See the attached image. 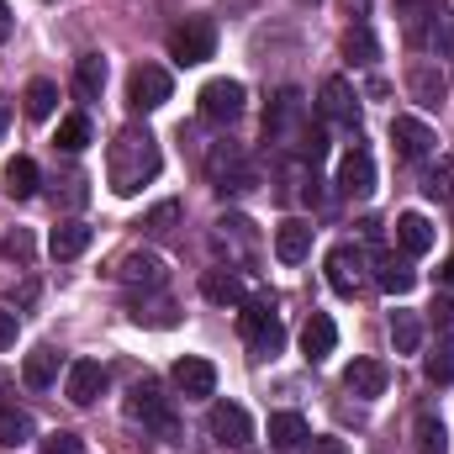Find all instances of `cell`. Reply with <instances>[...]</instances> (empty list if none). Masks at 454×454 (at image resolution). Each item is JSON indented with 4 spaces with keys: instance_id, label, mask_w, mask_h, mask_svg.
<instances>
[{
    "instance_id": "obj_1",
    "label": "cell",
    "mask_w": 454,
    "mask_h": 454,
    "mask_svg": "<svg viewBox=\"0 0 454 454\" xmlns=\"http://www.w3.org/2000/svg\"><path fill=\"white\" fill-rule=\"evenodd\" d=\"M159 169H164V153H159V137L148 127H121L112 137L106 180H112L116 196H137L148 180H159Z\"/></svg>"
},
{
    "instance_id": "obj_2",
    "label": "cell",
    "mask_w": 454,
    "mask_h": 454,
    "mask_svg": "<svg viewBox=\"0 0 454 454\" xmlns=\"http://www.w3.org/2000/svg\"><path fill=\"white\" fill-rule=\"evenodd\" d=\"M238 323H243V339H248V348H254L259 359H275V354L286 348V328H280V317H275L270 301H243Z\"/></svg>"
},
{
    "instance_id": "obj_3",
    "label": "cell",
    "mask_w": 454,
    "mask_h": 454,
    "mask_svg": "<svg viewBox=\"0 0 454 454\" xmlns=\"http://www.w3.org/2000/svg\"><path fill=\"white\" fill-rule=\"evenodd\" d=\"M207 175H212V185H217L223 196H243V191L254 185V164H248V153H243L238 143H217V148L207 153Z\"/></svg>"
},
{
    "instance_id": "obj_4",
    "label": "cell",
    "mask_w": 454,
    "mask_h": 454,
    "mask_svg": "<svg viewBox=\"0 0 454 454\" xmlns=\"http://www.w3.org/2000/svg\"><path fill=\"white\" fill-rule=\"evenodd\" d=\"M127 418L143 423V428H153L159 439H175V407H169V396H164L153 380L132 386V396H127Z\"/></svg>"
},
{
    "instance_id": "obj_5",
    "label": "cell",
    "mask_w": 454,
    "mask_h": 454,
    "mask_svg": "<svg viewBox=\"0 0 454 454\" xmlns=\"http://www.w3.org/2000/svg\"><path fill=\"white\" fill-rule=\"evenodd\" d=\"M212 53H217V27H212L207 16H191L185 27L169 32V59H175V64L191 69V64H207Z\"/></svg>"
},
{
    "instance_id": "obj_6",
    "label": "cell",
    "mask_w": 454,
    "mask_h": 454,
    "mask_svg": "<svg viewBox=\"0 0 454 454\" xmlns=\"http://www.w3.org/2000/svg\"><path fill=\"white\" fill-rule=\"evenodd\" d=\"M364 270H370V254L359 248V243H339V248H328V286L339 291V296H359L364 291Z\"/></svg>"
},
{
    "instance_id": "obj_7",
    "label": "cell",
    "mask_w": 454,
    "mask_h": 454,
    "mask_svg": "<svg viewBox=\"0 0 454 454\" xmlns=\"http://www.w3.org/2000/svg\"><path fill=\"white\" fill-rule=\"evenodd\" d=\"M212 243H217V254H227V270H232V264L248 270V264L259 259V232H254L248 217H223L217 232H212Z\"/></svg>"
},
{
    "instance_id": "obj_8",
    "label": "cell",
    "mask_w": 454,
    "mask_h": 454,
    "mask_svg": "<svg viewBox=\"0 0 454 454\" xmlns=\"http://www.w3.org/2000/svg\"><path fill=\"white\" fill-rule=\"evenodd\" d=\"M301 127H307V101H301V90H280L275 101H270V112H264V137L270 143H296L301 137Z\"/></svg>"
},
{
    "instance_id": "obj_9",
    "label": "cell",
    "mask_w": 454,
    "mask_h": 454,
    "mask_svg": "<svg viewBox=\"0 0 454 454\" xmlns=\"http://www.w3.org/2000/svg\"><path fill=\"white\" fill-rule=\"evenodd\" d=\"M169 74L159 69V64H137L132 74H127V106L132 112H159L164 101H169Z\"/></svg>"
},
{
    "instance_id": "obj_10",
    "label": "cell",
    "mask_w": 454,
    "mask_h": 454,
    "mask_svg": "<svg viewBox=\"0 0 454 454\" xmlns=\"http://www.w3.org/2000/svg\"><path fill=\"white\" fill-rule=\"evenodd\" d=\"M169 380H175V391H180L185 402H207V396H217V370H212L207 359H196V354L175 359Z\"/></svg>"
},
{
    "instance_id": "obj_11",
    "label": "cell",
    "mask_w": 454,
    "mask_h": 454,
    "mask_svg": "<svg viewBox=\"0 0 454 454\" xmlns=\"http://www.w3.org/2000/svg\"><path fill=\"white\" fill-rule=\"evenodd\" d=\"M196 101H201V116H207V121H238L248 90H243L238 80H212V85H201Z\"/></svg>"
},
{
    "instance_id": "obj_12",
    "label": "cell",
    "mask_w": 454,
    "mask_h": 454,
    "mask_svg": "<svg viewBox=\"0 0 454 454\" xmlns=\"http://www.w3.org/2000/svg\"><path fill=\"white\" fill-rule=\"evenodd\" d=\"M212 439L227 444V450H248L254 444V418L238 402H217L212 407Z\"/></svg>"
},
{
    "instance_id": "obj_13",
    "label": "cell",
    "mask_w": 454,
    "mask_h": 454,
    "mask_svg": "<svg viewBox=\"0 0 454 454\" xmlns=\"http://www.w3.org/2000/svg\"><path fill=\"white\" fill-rule=\"evenodd\" d=\"M106 380H112V375H106V364H101V359H74V364H69V375H64V391H69V402H74V407H90V402L106 391Z\"/></svg>"
},
{
    "instance_id": "obj_14",
    "label": "cell",
    "mask_w": 454,
    "mask_h": 454,
    "mask_svg": "<svg viewBox=\"0 0 454 454\" xmlns=\"http://www.w3.org/2000/svg\"><path fill=\"white\" fill-rule=\"evenodd\" d=\"M317 112L328 116V121H339V127H359V96H354V85H348L343 74H333V80H323Z\"/></svg>"
},
{
    "instance_id": "obj_15",
    "label": "cell",
    "mask_w": 454,
    "mask_h": 454,
    "mask_svg": "<svg viewBox=\"0 0 454 454\" xmlns=\"http://www.w3.org/2000/svg\"><path fill=\"white\" fill-rule=\"evenodd\" d=\"M391 143H396L402 159H428L434 143H439V132L428 121H418V116H391Z\"/></svg>"
},
{
    "instance_id": "obj_16",
    "label": "cell",
    "mask_w": 454,
    "mask_h": 454,
    "mask_svg": "<svg viewBox=\"0 0 454 454\" xmlns=\"http://www.w3.org/2000/svg\"><path fill=\"white\" fill-rule=\"evenodd\" d=\"M116 280L132 286V291H137V286H143V291H159V286L169 280V264H164L159 254H127V259L116 264Z\"/></svg>"
},
{
    "instance_id": "obj_17",
    "label": "cell",
    "mask_w": 454,
    "mask_h": 454,
    "mask_svg": "<svg viewBox=\"0 0 454 454\" xmlns=\"http://www.w3.org/2000/svg\"><path fill=\"white\" fill-rule=\"evenodd\" d=\"M339 191L343 196H370L375 191V159H370V148H348L339 164Z\"/></svg>"
},
{
    "instance_id": "obj_18",
    "label": "cell",
    "mask_w": 454,
    "mask_h": 454,
    "mask_svg": "<svg viewBox=\"0 0 454 454\" xmlns=\"http://www.w3.org/2000/svg\"><path fill=\"white\" fill-rule=\"evenodd\" d=\"M386 380H391V375H386V364H380V359H354V364L343 370V391H348V396H364V402H370V396H380V391H386Z\"/></svg>"
},
{
    "instance_id": "obj_19",
    "label": "cell",
    "mask_w": 454,
    "mask_h": 454,
    "mask_svg": "<svg viewBox=\"0 0 454 454\" xmlns=\"http://www.w3.org/2000/svg\"><path fill=\"white\" fill-rule=\"evenodd\" d=\"M333 348H339V328H333V317H328V312H312L307 328H301V354L317 364V359H328Z\"/></svg>"
},
{
    "instance_id": "obj_20",
    "label": "cell",
    "mask_w": 454,
    "mask_h": 454,
    "mask_svg": "<svg viewBox=\"0 0 454 454\" xmlns=\"http://www.w3.org/2000/svg\"><path fill=\"white\" fill-rule=\"evenodd\" d=\"M407 90H412V101H423L428 112H439V106H444V96H450V80H444L434 64H418V69L407 74Z\"/></svg>"
},
{
    "instance_id": "obj_21",
    "label": "cell",
    "mask_w": 454,
    "mask_h": 454,
    "mask_svg": "<svg viewBox=\"0 0 454 454\" xmlns=\"http://www.w3.org/2000/svg\"><path fill=\"white\" fill-rule=\"evenodd\" d=\"M59 364H64V359H59V348H53V343H37V348L27 354V364H21V375H27V386H32V391H48V386L59 380Z\"/></svg>"
},
{
    "instance_id": "obj_22",
    "label": "cell",
    "mask_w": 454,
    "mask_h": 454,
    "mask_svg": "<svg viewBox=\"0 0 454 454\" xmlns=\"http://www.w3.org/2000/svg\"><path fill=\"white\" fill-rule=\"evenodd\" d=\"M275 254H280V264H301L312 254V223H280L275 227Z\"/></svg>"
},
{
    "instance_id": "obj_23",
    "label": "cell",
    "mask_w": 454,
    "mask_h": 454,
    "mask_svg": "<svg viewBox=\"0 0 454 454\" xmlns=\"http://www.w3.org/2000/svg\"><path fill=\"white\" fill-rule=\"evenodd\" d=\"M396 243H402L412 259L428 254V248H434V223H428L423 212H402V217H396Z\"/></svg>"
},
{
    "instance_id": "obj_24",
    "label": "cell",
    "mask_w": 454,
    "mask_h": 454,
    "mask_svg": "<svg viewBox=\"0 0 454 454\" xmlns=\"http://www.w3.org/2000/svg\"><path fill=\"white\" fill-rule=\"evenodd\" d=\"M201 291H207V301H217V307H243L248 296H243V280L232 275V270H207L201 275Z\"/></svg>"
},
{
    "instance_id": "obj_25",
    "label": "cell",
    "mask_w": 454,
    "mask_h": 454,
    "mask_svg": "<svg viewBox=\"0 0 454 454\" xmlns=\"http://www.w3.org/2000/svg\"><path fill=\"white\" fill-rule=\"evenodd\" d=\"M85 248H90V227L85 223H59L53 238H48V254L53 259H80Z\"/></svg>"
},
{
    "instance_id": "obj_26",
    "label": "cell",
    "mask_w": 454,
    "mask_h": 454,
    "mask_svg": "<svg viewBox=\"0 0 454 454\" xmlns=\"http://www.w3.org/2000/svg\"><path fill=\"white\" fill-rule=\"evenodd\" d=\"M74 90H80L85 101H101V90H106V59H101V53L74 59Z\"/></svg>"
},
{
    "instance_id": "obj_27",
    "label": "cell",
    "mask_w": 454,
    "mask_h": 454,
    "mask_svg": "<svg viewBox=\"0 0 454 454\" xmlns=\"http://www.w3.org/2000/svg\"><path fill=\"white\" fill-rule=\"evenodd\" d=\"M32 439H37L32 412H21V407H0V444H5V450H21V444H32Z\"/></svg>"
},
{
    "instance_id": "obj_28",
    "label": "cell",
    "mask_w": 454,
    "mask_h": 454,
    "mask_svg": "<svg viewBox=\"0 0 454 454\" xmlns=\"http://www.w3.org/2000/svg\"><path fill=\"white\" fill-rule=\"evenodd\" d=\"M5 196H16V201H32V196H37V164H32L27 153H16V159L5 164Z\"/></svg>"
},
{
    "instance_id": "obj_29",
    "label": "cell",
    "mask_w": 454,
    "mask_h": 454,
    "mask_svg": "<svg viewBox=\"0 0 454 454\" xmlns=\"http://www.w3.org/2000/svg\"><path fill=\"white\" fill-rule=\"evenodd\" d=\"M375 280H380V291H386V296H407V291L418 286V270H412L407 259L386 254V259H380V275H375Z\"/></svg>"
},
{
    "instance_id": "obj_30",
    "label": "cell",
    "mask_w": 454,
    "mask_h": 454,
    "mask_svg": "<svg viewBox=\"0 0 454 454\" xmlns=\"http://www.w3.org/2000/svg\"><path fill=\"white\" fill-rule=\"evenodd\" d=\"M312 434H307V418H296V412H275L270 418V444L275 450H301Z\"/></svg>"
},
{
    "instance_id": "obj_31",
    "label": "cell",
    "mask_w": 454,
    "mask_h": 454,
    "mask_svg": "<svg viewBox=\"0 0 454 454\" xmlns=\"http://www.w3.org/2000/svg\"><path fill=\"white\" fill-rule=\"evenodd\" d=\"M21 106H27L32 121H48V116L59 112V85H53V80H32L27 96H21Z\"/></svg>"
},
{
    "instance_id": "obj_32",
    "label": "cell",
    "mask_w": 454,
    "mask_h": 454,
    "mask_svg": "<svg viewBox=\"0 0 454 454\" xmlns=\"http://www.w3.org/2000/svg\"><path fill=\"white\" fill-rule=\"evenodd\" d=\"M412 439H418V454H450V428H444L434 412H423V418L412 423Z\"/></svg>"
},
{
    "instance_id": "obj_33",
    "label": "cell",
    "mask_w": 454,
    "mask_h": 454,
    "mask_svg": "<svg viewBox=\"0 0 454 454\" xmlns=\"http://www.w3.org/2000/svg\"><path fill=\"white\" fill-rule=\"evenodd\" d=\"M343 53H348L354 64H375V59H380V43H375V32H370L364 21H354V27L343 32Z\"/></svg>"
},
{
    "instance_id": "obj_34",
    "label": "cell",
    "mask_w": 454,
    "mask_h": 454,
    "mask_svg": "<svg viewBox=\"0 0 454 454\" xmlns=\"http://www.w3.org/2000/svg\"><path fill=\"white\" fill-rule=\"evenodd\" d=\"M391 343H396V354H418V348H423V323H418V312H391Z\"/></svg>"
},
{
    "instance_id": "obj_35",
    "label": "cell",
    "mask_w": 454,
    "mask_h": 454,
    "mask_svg": "<svg viewBox=\"0 0 454 454\" xmlns=\"http://www.w3.org/2000/svg\"><path fill=\"white\" fill-rule=\"evenodd\" d=\"M423 375H428L434 386H454V339H444L428 359H423Z\"/></svg>"
},
{
    "instance_id": "obj_36",
    "label": "cell",
    "mask_w": 454,
    "mask_h": 454,
    "mask_svg": "<svg viewBox=\"0 0 454 454\" xmlns=\"http://www.w3.org/2000/svg\"><path fill=\"white\" fill-rule=\"evenodd\" d=\"M85 143H90V116H64V121H59V137H53V148L80 153Z\"/></svg>"
},
{
    "instance_id": "obj_37",
    "label": "cell",
    "mask_w": 454,
    "mask_h": 454,
    "mask_svg": "<svg viewBox=\"0 0 454 454\" xmlns=\"http://www.w3.org/2000/svg\"><path fill=\"white\" fill-rule=\"evenodd\" d=\"M423 191H428L434 201H454V159H439V164L428 169V180H423Z\"/></svg>"
},
{
    "instance_id": "obj_38",
    "label": "cell",
    "mask_w": 454,
    "mask_h": 454,
    "mask_svg": "<svg viewBox=\"0 0 454 454\" xmlns=\"http://www.w3.org/2000/svg\"><path fill=\"white\" fill-rule=\"evenodd\" d=\"M32 248H37V243H32V232H27V227L5 232V243H0V254H5V259H16V264H32Z\"/></svg>"
},
{
    "instance_id": "obj_39",
    "label": "cell",
    "mask_w": 454,
    "mask_h": 454,
    "mask_svg": "<svg viewBox=\"0 0 454 454\" xmlns=\"http://www.w3.org/2000/svg\"><path fill=\"white\" fill-rule=\"evenodd\" d=\"M175 223H180V201H159V207L143 217V227H148V232H159V238H164V232H175Z\"/></svg>"
},
{
    "instance_id": "obj_40",
    "label": "cell",
    "mask_w": 454,
    "mask_h": 454,
    "mask_svg": "<svg viewBox=\"0 0 454 454\" xmlns=\"http://www.w3.org/2000/svg\"><path fill=\"white\" fill-rule=\"evenodd\" d=\"M43 454H85V439L59 428V434H48V439H43Z\"/></svg>"
},
{
    "instance_id": "obj_41",
    "label": "cell",
    "mask_w": 454,
    "mask_h": 454,
    "mask_svg": "<svg viewBox=\"0 0 454 454\" xmlns=\"http://www.w3.org/2000/svg\"><path fill=\"white\" fill-rule=\"evenodd\" d=\"M428 312H434V333H444V339H454V301H434Z\"/></svg>"
},
{
    "instance_id": "obj_42",
    "label": "cell",
    "mask_w": 454,
    "mask_h": 454,
    "mask_svg": "<svg viewBox=\"0 0 454 454\" xmlns=\"http://www.w3.org/2000/svg\"><path fill=\"white\" fill-rule=\"evenodd\" d=\"M16 333H21L16 312H5V307H0V348H11V343H16Z\"/></svg>"
},
{
    "instance_id": "obj_43",
    "label": "cell",
    "mask_w": 454,
    "mask_h": 454,
    "mask_svg": "<svg viewBox=\"0 0 454 454\" xmlns=\"http://www.w3.org/2000/svg\"><path fill=\"white\" fill-rule=\"evenodd\" d=\"M307 454H348V444H343V439H312Z\"/></svg>"
},
{
    "instance_id": "obj_44",
    "label": "cell",
    "mask_w": 454,
    "mask_h": 454,
    "mask_svg": "<svg viewBox=\"0 0 454 454\" xmlns=\"http://www.w3.org/2000/svg\"><path fill=\"white\" fill-rule=\"evenodd\" d=\"M11 27H16V21H11V5H5V0H0V43H5V37H11Z\"/></svg>"
},
{
    "instance_id": "obj_45",
    "label": "cell",
    "mask_w": 454,
    "mask_h": 454,
    "mask_svg": "<svg viewBox=\"0 0 454 454\" xmlns=\"http://www.w3.org/2000/svg\"><path fill=\"white\" fill-rule=\"evenodd\" d=\"M5 121H11V106H5V101H0V137H5Z\"/></svg>"
},
{
    "instance_id": "obj_46",
    "label": "cell",
    "mask_w": 454,
    "mask_h": 454,
    "mask_svg": "<svg viewBox=\"0 0 454 454\" xmlns=\"http://www.w3.org/2000/svg\"><path fill=\"white\" fill-rule=\"evenodd\" d=\"M444 280H454V254L444 259Z\"/></svg>"
},
{
    "instance_id": "obj_47",
    "label": "cell",
    "mask_w": 454,
    "mask_h": 454,
    "mask_svg": "<svg viewBox=\"0 0 454 454\" xmlns=\"http://www.w3.org/2000/svg\"><path fill=\"white\" fill-rule=\"evenodd\" d=\"M301 5H317V0H301Z\"/></svg>"
}]
</instances>
